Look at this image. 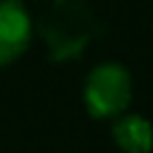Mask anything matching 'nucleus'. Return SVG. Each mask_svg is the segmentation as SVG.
Wrapping results in <instances>:
<instances>
[{
	"mask_svg": "<svg viewBox=\"0 0 153 153\" xmlns=\"http://www.w3.org/2000/svg\"><path fill=\"white\" fill-rule=\"evenodd\" d=\"M131 93H134L131 74L120 62L96 65L84 84L86 110L98 120H110L124 112L131 103Z\"/></svg>",
	"mask_w": 153,
	"mask_h": 153,
	"instance_id": "1",
	"label": "nucleus"
},
{
	"mask_svg": "<svg viewBox=\"0 0 153 153\" xmlns=\"http://www.w3.org/2000/svg\"><path fill=\"white\" fill-rule=\"evenodd\" d=\"M31 41V14L22 0H0V67L14 62Z\"/></svg>",
	"mask_w": 153,
	"mask_h": 153,
	"instance_id": "2",
	"label": "nucleus"
},
{
	"mask_svg": "<svg viewBox=\"0 0 153 153\" xmlns=\"http://www.w3.org/2000/svg\"><path fill=\"white\" fill-rule=\"evenodd\" d=\"M112 141L124 153H148L153 148V124L139 112H120L112 117Z\"/></svg>",
	"mask_w": 153,
	"mask_h": 153,
	"instance_id": "3",
	"label": "nucleus"
}]
</instances>
